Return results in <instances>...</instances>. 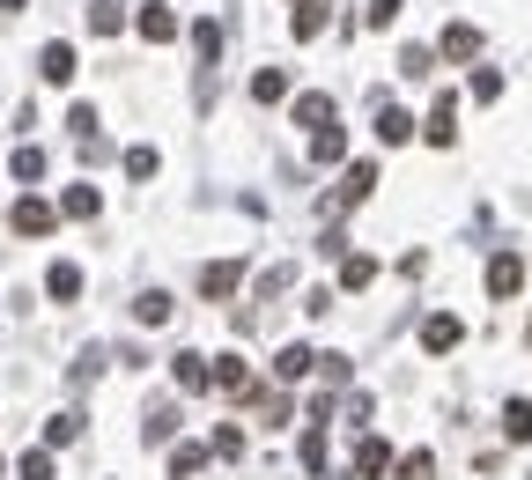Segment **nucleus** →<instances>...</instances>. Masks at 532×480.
Returning a JSON list of instances; mask_svg holds the SVG:
<instances>
[{
	"label": "nucleus",
	"instance_id": "nucleus-2",
	"mask_svg": "<svg viewBox=\"0 0 532 480\" xmlns=\"http://www.w3.org/2000/svg\"><path fill=\"white\" fill-rule=\"evenodd\" d=\"M237 288H244V266H237V259H207V266H200V296H207V303H230Z\"/></svg>",
	"mask_w": 532,
	"mask_h": 480
},
{
	"label": "nucleus",
	"instance_id": "nucleus-1",
	"mask_svg": "<svg viewBox=\"0 0 532 480\" xmlns=\"http://www.w3.org/2000/svg\"><path fill=\"white\" fill-rule=\"evenodd\" d=\"M52 222H60V207L37 200V192H23V200L8 207V229H15V237H52Z\"/></svg>",
	"mask_w": 532,
	"mask_h": 480
},
{
	"label": "nucleus",
	"instance_id": "nucleus-34",
	"mask_svg": "<svg viewBox=\"0 0 532 480\" xmlns=\"http://www.w3.org/2000/svg\"><path fill=\"white\" fill-rule=\"evenodd\" d=\"M67 126H74V141H97V133H104L97 104H74V111H67Z\"/></svg>",
	"mask_w": 532,
	"mask_h": 480
},
{
	"label": "nucleus",
	"instance_id": "nucleus-26",
	"mask_svg": "<svg viewBox=\"0 0 532 480\" xmlns=\"http://www.w3.org/2000/svg\"><path fill=\"white\" fill-rule=\"evenodd\" d=\"M207 458H215L207 444H178V451H170V480H193V473L207 466Z\"/></svg>",
	"mask_w": 532,
	"mask_h": 480
},
{
	"label": "nucleus",
	"instance_id": "nucleus-14",
	"mask_svg": "<svg viewBox=\"0 0 532 480\" xmlns=\"http://www.w3.org/2000/svg\"><path fill=\"white\" fill-rule=\"evenodd\" d=\"M37 74H45L52 89H60V82H74V45H60V37H52V45L37 52Z\"/></svg>",
	"mask_w": 532,
	"mask_h": 480
},
{
	"label": "nucleus",
	"instance_id": "nucleus-8",
	"mask_svg": "<svg viewBox=\"0 0 532 480\" xmlns=\"http://www.w3.org/2000/svg\"><path fill=\"white\" fill-rule=\"evenodd\" d=\"M459 340H466V325L451 318V311H429V318H422V348H429V355H451Z\"/></svg>",
	"mask_w": 532,
	"mask_h": 480
},
{
	"label": "nucleus",
	"instance_id": "nucleus-36",
	"mask_svg": "<svg viewBox=\"0 0 532 480\" xmlns=\"http://www.w3.org/2000/svg\"><path fill=\"white\" fill-rule=\"evenodd\" d=\"M289 281H296V266H266V274H259V303H274Z\"/></svg>",
	"mask_w": 532,
	"mask_h": 480
},
{
	"label": "nucleus",
	"instance_id": "nucleus-20",
	"mask_svg": "<svg viewBox=\"0 0 532 480\" xmlns=\"http://www.w3.org/2000/svg\"><path fill=\"white\" fill-rule=\"evenodd\" d=\"M215 392H252V370H244V355H215Z\"/></svg>",
	"mask_w": 532,
	"mask_h": 480
},
{
	"label": "nucleus",
	"instance_id": "nucleus-17",
	"mask_svg": "<svg viewBox=\"0 0 532 480\" xmlns=\"http://www.w3.org/2000/svg\"><path fill=\"white\" fill-rule=\"evenodd\" d=\"M370 281H377V259H370V252H348V259H340V288H348V296H363Z\"/></svg>",
	"mask_w": 532,
	"mask_h": 480
},
{
	"label": "nucleus",
	"instance_id": "nucleus-12",
	"mask_svg": "<svg viewBox=\"0 0 532 480\" xmlns=\"http://www.w3.org/2000/svg\"><path fill=\"white\" fill-rule=\"evenodd\" d=\"M355 473H363V480L392 473V444H385V436H363V444H355Z\"/></svg>",
	"mask_w": 532,
	"mask_h": 480
},
{
	"label": "nucleus",
	"instance_id": "nucleus-22",
	"mask_svg": "<svg viewBox=\"0 0 532 480\" xmlns=\"http://www.w3.org/2000/svg\"><path fill=\"white\" fill-rule=\"evenodd\" d=\"M97 207H104V200H97V185H67L60 215H67V222H89V215H97Z\"/></svg>",
	"mask_w": 532,
	"mask_h": 480
},
{
	"label": "nucleus",
	"instance_id": "nucleus-10",
	"mask_svg": "<svg viewBox=\"0 0 532 480\" xmlns=\"http://www.w3.org/2000/svg\"><path fill=\"white\" fill-rule=\"evenodd\" d=\"M296 126H311V133H326V126H340V111H333V96H326V89H311V96H296Z\"/></svg>",
	"mask_w": 532,
	"mask_h": 480
},
{
	"label": "nucleus",
	"instance_id": "nucleus-39",
	"mask_svg": "<svg viewBox=\"0 0 532 480\" xmlns=\"http://www.w3.org/2000/svg\"><path fill=\"white\" fill-rule=\"evenodd\" d=\"M0 8H30V0H0Z\"/></svg>",
	"mask_w": 532,
	"mask_h": 480
},
{
	"label": "nucleus",
	"instance_id": "nucleus-40",
	"mask_svg": "<svg viewBox=\"0 0 532 480\" xmlns=\"http://www.w3.org/2000/svg\"><path fill=\"white\" fill-rule=\"evenodd\" d=\"M296 8H311V0H296Z\"/></svg>",
	"mask_w": 532,
	"mask_h": 480
},
{
	"label": "nucleus",
	"instance_id": "nucleus-28",
	"mask_svg": "<svg viewBox=\"0 0 532 480\" xmlns=\"http://www.w3.org/2000/svg\"><path fill=\"white\" fill-rule=\"evenodd\" d=\"M340 156H348V133H340V126L311 133V163H340Z\"/></svg>",
	"mask_w": 532,
	"mask_h": 480
},
{
	"label": "nucleus",
	"instance_id": "nucleus-13",
	"mask_svg": "<svg viewBox=\"0 0 532 480\" xmlns=\"http://www.w3.org/2000/svg\"><path fill=\"white\" fill-rule=\"evenodd\" d=\"M436 52H444V60H473V52H481V30H473V23H444Z\"/></svg>",
	"mask_w": 532,
	"mask_h": 480
},
{
	"label": "nucleus",
	"instance_id": "nucleus-16",
	"mask_svg": "<svg viewBox=\"0 0 532 480\" xmlns=\"http://www.w3.org/2000/svg\"><path fill=\"white\" fill-rule=\"evenodd\" d=\"M45 296H52V303H74V296H82V266H74V259H60V266L45 274Z\"/></svg>",
	"mask_w": 532,
	"mask_h": 480
},
{
	"label": "nucleus",
	"instance_id": "nucleus-3",
	"mask_svg": "<svg viewBox=\"0 0 532 480\" xmlns=\"http://www.w3.org/2000/svg\"><path fill=\"white\" fill-rule=\"evenodd\" d=\"M422 141L429 148H451V141H459V96H436V104H429V126H422Z\"/></svg>",
	"mask_w": 532,
	"mask_h": 480
},
{
	"label": "nucleus",
	"instance_id": "nucleus-37",
	"mask_svg": "<svg viewBox=\"0 0 532 480\" xmlns=\"http://www.w3.org/2000/svg\"><path fill=\"white\" fill-rule=\"evenodd\" d=\"M473 96H481V104H496V96H503V74L481 67V74H473Z\"/></svg>",
	"mask_w": 532,
	"mask_h": 480
},
{
	"label": "nucleus",
	"instance_id": "nucleus-25",
	"mask_svg": "<svg viewBox=\"0 0 532 480\" xmlns=\"http://www.w3.org/2000/svg\"><path fill=\"white\" fill-rule=\"evenodd\" d=\"M8 170H15L23 185H37V178L52 170V156H45V148H30V141H23V148H15V163H8Z\"/></svg>",
	"mask_w": 532,
	"mask_h": 480
},
{
	"label": "nucleus",
	"instance_id": "nucleus-31",
	"mask_svg": "<svg viewBox=\"0 0 532 480\" xmlns=\"http://www.w3.org/2000/svg\"><path fill=\"white\" fill-rule=\"evenodd\" d=\"M311 37H326V0H311V8H296V45H311Z\"/></svg>",
	"mask_w": 532,
	"mask_h": 480
},
{
	"label": "nucleus",
	"instance_id": "nucleus-19",
	"mask_svg": "<svg viewBox=\"0 0 532 480\" xmlns=\"http://www.w3.org/2000/svg\"><path fill=\"white\" fill-rule=\"evenodd\" d=\"M82 15H89V30H97V37H119V30H126V8H119V0H89Z\"/></svg>",
	"mask_w": 532,
	"mask_h": 480
},
{
	"label": "nucleus",
	"instance_id": "nucleus-4",
	"mask_svg": "<svg viewBox=\"0 0 532 480\" xmlns=\"http://www.w3.org/2000/svg\"><path fill=\"white\" fill-rule=\"evenodd\" d=\"M170 377H178V392H215V362L193 355V348H178V355H170Z\"/></svg>",
	"mask_w": 532,
	"mask_h": 480
},
{
	"label": "nucleus",
	"instance_id": "nucleus-41",
	"mask_svg": "<svg viewBox=\"0 0 532 480\" xmlns=\"http://www.w3.org/2000/svg\"><path fill=\"white\" fill-rule=\"evenodd\" d=\"M525 340H532V325H525Z\"/></svg>",
	"mask_w": 532,
	"mask_h": 480
},
{
	"label": "nucleus",
	"instance_id": "nucleus-21",
	"mask_svg": "<svg viewBox=\"0 0 532 480\" xmlns=\"http://www.w3.org/2000/svg\"><path fill=\"white\" fill-rule=\"evenodd\" d=\"M503 436L510 444H532V399H503Z\"/></svg>",
	"mask_w": 532,
	"mask_h": 480
},
{
	"label": "nucleus",
	"instance_id": "nucleus-18",
	"mask_svg": "<svg viewBox=\"0 0 532 480\" xmlns=\"http://www.w3.org/2000/svg\"><path fill=\"white\" fill-rule=\"evenodd\" d=\"M303 370H318V355H311V348H303V340H289V348H281V355H274V377H281V384H296Z\"/></svg>",
	"mask_w": 532,
	"mask_h": 480
},
{
	"label": "nucleus",
	"instance_id": "nucleus-23",
	"mask_svg": "<svg viewBox=\"0 0 532 480\" xmlns=\"http://www.w3.org/2000/svg\"><path fill=\"white\" fill-rule=\"evenodd\" d=\"M281 96H289V74H281V67H259V74H252V104H281Z\"/></svg>",
	"mask_w": 532,
	"mask_h": 480
},
{
	"label": "nucleus",
	"instance_id": "nucleus-15",
	"mask_svg": "<svg viewBox=\"0 0 532 480\" xmlns=\"http://www.w3.org/2000/svg\"><path fill=\"white\" fill-rule=\"evenodd\" d=\"M303 473H326V458H333V436H326V421H311V429H303Z\"/></svg>",
	"mask_w": 532,
	"mask_h": 480
},
{
	"label": "nucleus",
	"instance_id": "nucleus-29",
	"mask_svg": "<svg viewBox=\"0 0 532 480\" xmlns=\"http://www.w3.org/2000/svg\"><path fill=\"white\" fill-rule=\"evenodd\" d=\"M207 451H215L222 466H237V458H244V429H230V421H222V429L207 436Z\"/></svg>",
	"mask_w": 532,
	"mask_h": 480
},
{
	"label": "nucleus",
	"instance_id": "nucleus-5",
	"mask_svg": "<svg viewBox=\"0 0 532 480\" xmlns=\"http://www.w3.org/2000/svg\"><path fill=\"white\" fill-rule=\"evenodd\" d=\"M518 288H525V259H518V252H496V259H488V296L510 303Z\"/></svg>",
	"mask_w": 532,
	"mask_h": 480
},
{
	"label": "nucleus",
	"instance_id": "nucleus-9",
	"mask_svg": "<svg viewBox=\"0 0 532 480\" xmlns=\"http://www.w3.org/2000/svg\"><path fill=\"white\" fill-rule=\"evenodd\" d=\"M133 30H141L148 45H170V37H178V15H170L163 0H141V15H133Z\"/></svg>",
	"mask_w": 532,
	"mask_h": 480
},
{
	"label": "nucleus",
	"instance_id": "nucleus-27",
	"mask_svg": "<svg viewBox=\"0 0 532 480\" xmlns=\"http://www.w3.org/2000/svg\"><path fill=\"white\" fill-rule=\"evenodd\" d=\"M15 480H60V466H52V451H45V444H30V451H23V466H15Z\"/></svg>",
	"mask_w": 532,
	"mask_h": 480
},
{
	"label": "nucleus",
	"instance_id": "nucleus-7",
	"mask_svg": "<svg viewBox=\"0 0 532 480\" xmlns=\"http://www.w3.org/2000/svg\"><path fill=\"white\" fill-rule=\"evenodd\" d=\"M370 126H377V141H385V148H407V141H414V119L392 104V96H377V119H370Z\"/></svg>",
	"mask_w": 532,
	"mask_h": 480
},
{
	"label": "nucleus",
	"instance_id": "nucleus-11",
	"mask_svg": "<svg viewBox=\"0 0 532 480\" xmlns=\"http://www.w3.org/2000/svg\"><path fill=\"white\" fill-rule=\"evenodd\" d=\"M370 185H377V163H348V178H340L333 207H363V200H370Z\"/></svg>",
	"mask_w": 532,
	"mask_h": 480
},
{
	"label": "nucleus",
	"instance_id": "nucleus-6",
	"mask_svg": "<svg viewBox=\"0 0 532 480\" xmlns=\"http://www.w3.org/2000/svg\"><path fill=\"white\" fill-rule=\"evenodd\" d=\"M178 399H148V414H141V444H170L178 436Z\"/></svg>",
	"mask_w": 532,
	"mask_h": 480
},
{
	"label": "nucleus",
	"instance_id": "nucleus-24",
	"mask_svg": "<svg viewBox=\"0 0 532 480\" xmlns=\"http://www.w3.org/2000/svg\"><path fill=\"white\" fill-rule=\"evenodd\" d=\"M74 436H82V414H74V407L45 421V451H67V444H74Z\"/></svg>",
	"mask_w": 532,
	"mask_h": 480
},
{
	"label": "nucleus",
	"instance_id": "nucleus-35",
	"mask_svg": "<svg viewBox=\"0 0 532 480\" xmlns=\"http://www.w3.org/2000/svg\"><path fill=\"white\" fill-rule=\"evenodd\" d=\"M392 480H436V458L429 451H407V458H399V473Z\"/></svg>",
	"mask_w": 532,
	"mask_h": 480
},
{
	"label": "nucleus",
	"instance_id": "nucleus-32",
	"mask_svg": "<svg viewBox=\"0 0 532 480\" xmlns=\"http://www.w3.org/2000/svg\"><path fill=\"white\" fill-rule=\"evenodd\" d=\"M156 170H163V156H156V148H126V178H133V185H148Z\"/></svg>",
	"mask_w": 532,
	"mask_h": 480
},
{
	"label": "nucleus",
	"instance_id": "nucleus-38",
	"mask_svg": "<svg viewBox=\"0 0 532 480\" xmlns=\"http://www.w3.org/2000/svg\"><path fill=\"white\" fill-rule=\"evenodd\" d=\"M399 8H407V0H370V23H377V30H392V23H399Z\"/></svg>",
	"mask_w": 532,
	"mask_h": 480
},
{
	"label": "nucleus",
	"instance_id": "nucleus-30",
	"mask_svg": "<svg viewBox=\"0 0 532 480\" xmlns=\"http://www.w3.org/2000/svg\"><path fill=\"white\" fill-rule=\"evenodd\" d=\"M399 74H407V82H429V74H436V52H429V45H407V52H399Z\"/></svg>",
	"mask_w": 532,
	"mask_h": 480
},
{
	"label": "nucleus",
	"instance_id": "nucleus-33",
	"mask_svg": "<svg viewBox=\"0 0 532 480\" xmlns=\"http://www.w3.org/2000/svg\"><path fill=\"white\" fill-rule=\"evenodd\" d=\"M133 318H141V325H170V296H163V288H148V296L133 303Z\"/></svg>",
	"mask_w": 532,
	"mask_h": 480
}]
</instances>
